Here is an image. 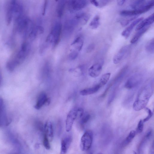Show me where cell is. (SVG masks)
<instances>
[{
	"label": "cell",
	"mask_w": 154,
	"mask_h": 154,
	"mask_svg": "<svg viewBox=\"0 0 154 154\" xmlns=\"http://www.w3.org/2000/svg\"><path fill=\"white\" fill-rule=\"evenodd\" d=\"M5 108L3 99L0 98V112Z\"/></svg>",
	"instance_id": "836d02e7"
},
{
	"label": "cell",
	"mask_w": 154,
	"mask_h": 154,
	"mask_svg": "<svg viewBox=\"0 0 154 154\" xmlns=\"http://www.w3.org/2000/svg\"><path fill=\"white\" fill-rule=\"evenodd\" d=\"M146 110L148 113L147 116L143 120L144 122L148 121L152 116L153 113L151 110L149 108H146Z\"/></svg>",
	"instance_id": "f546056e"
},
{
	"label": "cell",
	"mask_w": 154,
	"mask_h": 154,
	"mask_svg": "<svg viewBox=\"0 0 154 154\" xmlns=\"http://www.w3.org/2000/svg\"><path fill=\"white\" fill-rule=\"evenodd\" d=\"M125 1L126 0H117V4L119 6H122L124 4Z\"/></svg>",
	"instance_id": "e575fe53"
},
{
	"label": "cell",
	"mask_w": 154,
	"mask_h": 154,
	"mask_svg": "<svg viewBox=\"0 0 154 154\" xmlns=\"http://www.w3.org/2000/svg\"><path fill=\"white\" fill-rule=\"evenodd\" d=\"M154 22V14L145 19H143L137 25L135 28V30L137 31L146 26H149Z\"/></svg>",
	"instance_id": "8fae6325"
},
{
	"label": "cell",
	"mask_w": 154,
	"mask_h": 154,
	"mask_svg": "<svg viewBox=\"0 0 154 154\" xmlns=\"http://www.w3.org/2000/svg\"><path fill=\"white\" fill-rule=\"evenodd\" d=\"M78 52L75 50L71 52L69 54V57L70 60H74L78 56Z\"/></svg>",
	"instance_id": "f1b7e54d"
},
{
	"label": "cell",
	"mask_w": 154,
	"mask_h": 154,
	"mask_svg": "<svg viewBox=\"0 0 154 154\" xmlns=\"http://www.w3.org/2000/svg\"><path fill=\"white\" fill-rule=\"evenodd\" d=\"M100 18L98 15H96L90 22L89 26L93 29L97 28L100 24Z\"/></svg>",
	"instance_id": "603a6c76"
},
{
	"label": "cell",
	"mask_w": 154,
	"mask_h": 154,
	"mask_svg": "<svg viewBox=\"0 0 154 154\" xmlns=\"http://www.w3.org/2000/svg\"><path fill=\"white\" fill-rule=\"evenodd\" d=\"M102 69V65L99 63H96L92 65L89 69V75L92 78L98 76L101 72Z\"/></svg>",
	"instance_id": "ba28073f"
},
{
	"label": "cell",
	"mask_w": 154,
	"mask_h": 154,
	"mask_svg": "<svg viewBox=\"0 0 154 154\" xmlns=\"http://www.w3.org/2000/svg\"><path fill=\"white\" fill-rule=\"evenodd\" d=\"M72 138L67 136L63 138L61 142V153L65 154L67 152L72 141Z\"/></svg>",
	"instance_id": "4fadbf2b"
},
{
	"label": "cell",
	"mask_w": 154,
	"mask_h": 154,
	"mask_svg": "<svg viewBox=\"0 0 154 154\" xmlns=\"http://www.w3.org/2000/svg\"><path fill=\"white\" fill-rule=\"evenodd\" d=\"M94 45L93 43L91 44L87 47L86 49V52L87 53H90L94 50Z\"/></svg>",
	"instance_id": "4dcf8cb0"
},
{
	"label": "cell",
	"mask_w": 154,
	"mask_h": 154,
	"mask_svg": "<svg viewBox=\"0 0 154 154\" xmlns=\"http://www.w3.org/2000/svg\"><path fill=\"white\" fill-rule=\"evenodd\" d=\"M153 90L151 83L147 84L142 88L133 105L134 110L139 111L145 107L153 92Z\"/></svg>",
	"instance_id": "6da1fadb"
},
{
	"label": "cell",
	"mask_w": 154,
	"mask_h": 154,
	"mask_svg": "<svg viewBox=\"0 0 154 154\" xmlns=\"http://www.w3.org/2000/svg\"><path fill=\"white\" fill-rule=\"evenodd\" d=\"M45 134L48 138L50 141H51L53 138V130L51 123L50 122H47L44 126Z\"/></svg>",
	"instance_id": "9a60e30c"
},
{
	"label": "cell",
	"mask_w": 154,
	"mask_h": 154,
	"mask_svg": "<svg viewBox=\"0 0 154 154\" xmlns=\"http://www.w3.org/2000/svg\"><path fill=\"white\" fill-rule=\"evenodd\" d=\"M135 135V132L134 131L132 130L131 131L125 139L123 143L124 145L126 146L129 144L134 138Z\"/></svg>",
	"instance_id": "d4e9b609"
},
{
	"label": "cell",
	"mask_w": 154,
	"mask_h": 154,
	"mask_svg": "<svg viewBox=\"0 0 154 154\" xmlns=\"http://www.w3.org/2000/svg\"><path fill=\"white\" fill-rule=\"evenodd\" d=\"M146 0H132L130 3V6L133 9L140 8L145 4Z\"/></svg>",
	"instance_id": "ffe728a7"
},
{
	"label": "cell",
	"mask_w": 154,
	"mask_h": 154,
	"mask_svg": "<svg viewBox=\"0 0 154 154\" xmlns=\"http://www.w3.org/2000/svg\"><path fill=\"white\" fill-rule=\"evenodd\" d=\"M90 117V115L88 114H83L82 117L80 118V124L82 125H83L89 121Z\"/></svg>",
	"instance_id": "484cf974"
},
{
	"label": "cell",
	"mask_w": 154,
	"mask_h": 154,
	"mask_svg": "<svg viewBox=\"0 0 154 154\" xmlns=\"http://www.w3.org/2000/svg\"><path fill=\"white\" fill-rule=\"evenodd\" d=\"M78 108H72L68 113L66 121V130L67 132L71 129L74 122L77 118Z\"/></svg>",
	"instance_id": "5b68a950"
},
{
	"label": "cell",
	"mask_w": 154,
	"mask_h": 154,
	"mask_svg": "<svg viewBox=\"0 0 154 154\" xmlns=\"http://www.w3.org/2000/svg\"><path fill=\"white\" fill-rule=\"evenodd\" d=\"M71 45L74 46L78 51H80L83 45V40L81 37L79 36L74 39Z\"/></svg>",
	"instance_id": "ac0fdd59"
},
{
	"label": "cell",
	"mask_w": 154,
	"mask_h": 154,
	"mask_svg": "<svg viewBox=\"0 0 154 154\" xmlns=\"http://www.w3.org/2000/svg\"><path fill=\"white\" fill-rule=\"evenodd\" d=\"M144 122L143 120H140L139 121L137 129V131L138 133H141L143 131Z\"/></svg>",
	"instance_id": "83f0119b"
},
{
	"label": "cell",
	"mask_w": 154,
	"mask_h": 154,
	"mask_svg": "<svg viewBox=\"0 0 154 154\" xmlns=\"http://www.w3.org/2000/svg\"><path fill=\"white\" fill-rule=\"evenodd\" d=\"M111 73L108 72L103 75L101 77L98 84L100 88L106 85L109 79Z\"/></svg>",
	"instance_id": "44dd1931"
},
{
	"label": "cell",
	"mask_w": 154,
	"mask_h": 154,
	"mask_svg": "<svg viewBox=\"0 0 154 154\" xmlns=\"http://www.w3.org/2000/svg\"><path fill=\"white\" fill-rule=\"evenodd\" d=\"M145 13L142 8L132 10H124L120 12V14L123 17H133Z\"/></svg>",
	"instance_id": "7c38bea8"
},
{
	"label": "cell",
	"mask_w": 154,
	"mask_h": 154,
	"mask_svg": "<svg viewBox=\"0 0 154 154\" xmlns=\"http://www.w3.org/2000/svg\"><path fill=\"white\" fill-rule=\"evenodd\" d=\"M30 50V45L29 43L25 42L22 44L20 50L15 56L10 59L16 67L24 60Z\"/></svg>",
	"instance_id": "7a4b0ae2"
},
{
	"label": "cell",
	"mask_w": 154,
	"mask_h": 154,
	"mask_svg": "<svg viewBox=\"0 0 154 154\" xmlns=\"http://www.w3.org/2000/svg\"><path fill=\"white\" fill-rule=\"evenodd\" d=\"M49 141L47 136L44 134L43 140V144L44 147L47 149H49L51 148Z\"/></svg>",
	"instance_id": "4316f807"
},
{
	"label": "cell",
	"mask_w": 154,
	"mask_h": 154,
	"mask_svg": "<svg viewBox=\"0 0 154 154\" xmlns=\"http://www.w3.org/2000/svg\"><path fill=\"white\" fill-rule=\"evenodd\" d=\"M145 50L148 53L152 54L154 53V39L150 40L145 46Z\"/></svg>",
	"instance_id": "cb8c5ba5"
},
{
	"label": "cell",
	"mask_w": 154,
	"mask_h": 154,
	"mask_svg": "<svg viewBox=\"0 0 154 154\" xmlns=\"http://www.w3.org/2000/svg\"><path fill=\"white\" fill-rule=\"evenodd\" d=\"M129 48L128 45H125L121 48L113 58V61L115 64H117L120 62L128 51Z\"/></svg>",
	"instance_id": "8992f818"
},
{
	"label": "cell",
	"mask_w": 154,
	"mask_h": 154,
	"mask_svg": "<svg viewBox=\"0 0 154 154\" xmlns=\"http://www.w3.org/2000/svg\"><path fill=\"white\" fill-rule=\"evenodd\" d=\"M90 1L91 3L95 7H99V3L97 0H90Z\"/></svg>",
	"instance_id": "d6a6232c"
},
{
	"label": "cell",
	"mask_w": 154,
	"mask_h": 154,
	"mask_svg": "<svg viewBox=\"0 0 154 154\" xmlns=\"http://www.w3.org/2000/svg\"><path fill=\"white\" fill-rule=\"evenodd\" d=\"M51 102L50 99L49 98H48L47 100L46 101L45 104V105H48Z\"/></svg>",
	"instance_id": "8d00e7d4"
},
{
	"label": "cell",
	"mask_w": 154,
	"mask_h": 154,
	"mask_svg": "<svg viewBox=\"0 0 154 154\" xmlns=\"http://www.w3.org/2000/svg\"><path fill=\"white\" fill-rule=\"evenodd\" d=\"M149 28V26H148L137 31V32L134 35L131 39L130 41L131 43L134 44L137 42Z\"/></svg>",
	"instance_id": "e0dca14e"
},
{
	"label": "cell",
	"mask_w": 154,
	"mask_h": 154,
	"mask_svg": "<svg viewBox=\"0 0 154 154\" xmlns=\"http://www.w3.org/2000/svg\"><path fill=\"white\" fill-rule=\"evenodd\" d=\"M93 134L91 130L86 131L81 139L80 148L82 151H86L91 148L93 141Z\"/></svg>",
	"instance_id": "277c9868"
},
{
	"label": "cell",
	"mask_w": 154,
	"mask_h": 154,
	"mask_svg": "<svg viewBox=\"0 0 154 154\" xmlns=\"http://www.w3.org/2000/svg\"><path fill=\"white\" fill-rule=\"evenodd\" d=\"M84 114V111L82 108H78L77 117L81 118Z\"/></svg>",
	"instance_id": "1f68e13d"
},
{
	"label": "cell",
	"mask_w": 154,
	"mask_h": 154,
	"mask_svg": "<svg viewBox=\"0 0 154 154\" xmlns=\"http://www.w3.org/2000/svg\"><path fill=\"white\" fill-rule=\"evenodd\" d=\"M138 16L124 17H126L120 20L119 22L122 26L125 27L129 24L131 22L136 19Z\"/></svg>",
	"instance_id": "7402d4cb"
},
{
	"label": "cell",
	"mask_w": 154,
	"mask_h": 154,
	"mask_svg": "<svg viewBox=\"0 0 154 154\" xmlns=\"http://www.w3.org/2000/svg\"><path fill=\"white\" fill-rule=\"evenodd\" d=\"M2 72L1 69L0 68V87L2 84Z\"/></svg>",
	"instance_id": "d590c367"
},
{
	"label": "cell",
	"mask_w": 154,
	"mask_h": 154,
	"mask_svg": "<svg viewBox=\"0 0 154 154\" xmlns=\"http://www.w3.org/2000/svg\"><path fill=\"white\" fill-rule=\"evenodd\" d=\"M142 78L140 75H135L130 77L125 84V87L128 89H131L137 85L141 81Z\"/></svg>",
	"instance_id": "52a82bcc"
},
{
	"label": "cell",
	"mask_w": 154,
	"mask_h": 154,
	"mask_svg": "<svg viewBox=\"0 0 154 154\" xmlns=\"http://www.w3.org/2000/svg\"><path fill=\"white\" fill-rule=\"evenodd\" d=\"M143 18V17H140L133 21L122 32L121 34L126 39L127 38L135 26L139 23Z\"/></svg>",
	"instance_id": "30bf717a"
},
{
	"label": "cell",
	"mask_w": 154,
	"mask_h": 154,
	"mask_svg": "<svg viewBox=\"0 0 154 154\" xmlns=\"http://www.w3.org/2000/svg\"><path fill=\"white\" fill-rule=\"evenodd\" d=\"M61 31V26L60 23L56 24L51 32L47 38L51 43L53 48H54L59 43Z\"/></svg>",
	"instance_id": "3957f363"
},
{
	"label": "cell",
	"mask_w": 154,
	"mask_h": 154,
	"mask_svg": "<svg viewBox=\"0 0 154 154\" xmlns=\"http://www.w3.org/2000/svg\"><path fill=\"white\" fill-rule=\"evenodd\" d=\"M9 123L5 108L0 112V127L7 126Z\"/></svg>",
	"instance_id": "d6986e66"
},
{
	"label": "cell",
	"mask_w": 154,
	"mask_h": 154,
	"mask_svg": "<svg viewBox=\"0 0 154 154\" xmlns=\"http://www.w3.org/2000/svg\"><path fill=\"white\" fill-rule=\"evenodd\" d=\"M9 140L12 144L16 152L20 153L22 151V146L18 139L10 132H8Z\"/></svg>",
	"instance_id": "9c48e42d"
},
{
	"label": "cell",
	"mask_w": 154,
	"mask_h": 154,
	"mask_svg": "<svg viewBox=\"0 0 154 154\" xmlns=\"http://www.w3.org/2000/svg\"><path fill=\"white\" fill-rule=\"evenodd\" d=\"M100 88L98 85L97 84L92 87L85 88L81 90L80 92V94L83 96L92 94L97 92Z\"/></svg>",
	"instance_id": "2e32d148"
},
{
	"label": "cell",
	"mask_w": 154,
	"mask_h": 154,
	"mask_svg": "<svg viewBox=\"0 0 154 154\" xmlns=\"http://www.w3.org/2000/svg\"><path fill=\"white\" fill-rule=\"evenodd\" d=\"M48 98L47 94L45 92L41 93L38 97L34 108L37 109H40L43 105H45Z\"/></svg>",
	"instance_id": "5bb4252c"
}]
</instances>
